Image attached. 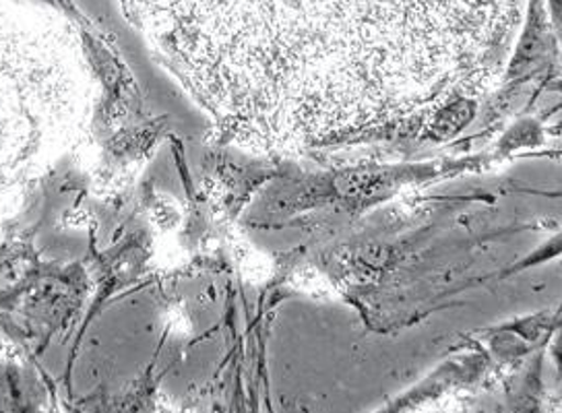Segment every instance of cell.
Here are the masks:
<instances>
[{"label":"cell","mask_w":562,"mask_h":413,"mask_svg":"<svg viewBox=\"0 0 562 413\" xmlns=\"http://www.w3.org/2000/svg\"><path fill=\"white\" fill-rule=\"evenodd\" d=\"M164 67L234 145L257 149L308 126L316 58L339 23L447 19L515 0H121Z\"/></svg>","instance_id":"obj_1"}]
</instances>
